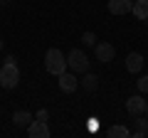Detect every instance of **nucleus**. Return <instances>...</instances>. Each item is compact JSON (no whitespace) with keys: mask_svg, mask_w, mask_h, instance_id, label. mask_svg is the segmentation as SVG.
I'll use <instances>...</instances> for the list:
<instances>
[{"mask_svg":"<svg viewBox=\"0 0 148 138\" xmlns=\"http://www.w3.org/2000/svg\"><path fill=\"white\" fill-rule=\"evenodd\" d=\"M35 118H37V121H47V118H49V111H47V109H40Z\"/></svg>","mask_w":148,"mask_h":138,"instance_id":"f3484780","label":"nucleus"},{"mask_svg":"<svg viewBox=\"0 0 148 138\" xmlns=\"http://www.w3.org/2000/svg\"><path fill=\"white\" fill-rule=\"evenodd\" d=\"M79 84L84 86L86 91H96V89H99V77H96V74H89V72H84V79H82Z\"/></svg>","mask_w":148,"mask_h":138,"instance_id":"f8f14e48","label":"nucleus"},{"mask_svg":"<svg viewBox=\"0 0 148 138\" xmlns=\"http://www.w3.org/2000/svg\"><path fill=\"white\" fill-rule=\"evenodd\" d=\"M0 5H3V0H0Z\"/></svg>","mask_w":148,"mask_h":138,"instance_id":"aec40b11","label":"nucleus"},{"mask_svg":"<svg viewBox=\"0 0 148 138\" xmlns=\"http://www.w3.org/2000/svg\"><path fill=\"white\" fill-rule=\"evenodd\" d=\"M133 10V0H109V12L111 15H126Z\"/></svg>","mask_w":148,"mask_h":138,"instance_id":"6e6552de","label":"nucleus"},{"mask_svg":"<svg viewBox=\"0 0 148 138\" xmlns=\"http://www.w3.org/2000/svg\"><path fill=\"white\" fill-rule=\"evenodd\" d=\"M67 67L72 69L74 74H84V72H89V57L82 49H72L67 54Z\"/></svg>","mask_w":148,"mask_h":138,"instance_id":"7ed1b4c3","label":"nucleus"},{"mask_svg":"<svg viewBox=\"0 0 148 138\" xmlns=\"http://www.w3.org/2000/svg\"><path fill=\"white\" fill-rule=\"evenodd\" d=\"M3 47H5V42H3V40H0V52H3Z\"/></svg>","mask_w":148,"mask_h":138,"instance_id":"a211bd4d","label":"nucleus"},{"mask_svg":"<svg viewBox=\"0 0 148 138\" xmlns=\"http://www.w3.org/2000/svg\"><path fill=\"white\" fill-rule=\"evenodd\" d=\"M143 64H146V62H143V54L141 52H131L126 57V69L131 72V74H138V72L143 69Z\"/></svg>","mask_w":148,"mask_h":138,"instance_id":"1a4fd4ad","label":"nucleus"},{"mask_svg":"<svg viewBox=\"0 0 148 138\" xmlns=\"http://www.w3.org/2000/svg\"><path fill=\"white\" fill-rule=\"evenodd\" d=\"M136 131H133V136L136 138H143V136H148V118H136Z\"/></svg>","mask_w":148,"mask_h":138,"instance_id":"4468645a","label":"nucleus"},{"mask_svg":"<svg viewBox=\"0 0 148 138\" xmlns=\"http://www.w3.org/2000/svg\"><path fill=\"white\" fill-rule=\"evenodd\" d=\"M12 121H15V126H17V128H27L32 121H35V116H32L30 111H15Z\"/></svg>","mask_w":148,"mask_h":138,"instance_id":"9d476101","label":"nucleus"},{"mask_svg":"<svg viewBox=\"0 0 148 138\" xmlns=\"http://www.w3.org/2000/svg\"><path fill=\"white\" fill-rule=\"evenodd\" d=\"M45 69H47L49 74H54V77H59L62 72H67V57L62 54V49H57V47L47 49V54H45Z\"/></svg>","mask_w":148,"mask_h":138,"instance_id":"f257e3e1","label":"nucleus"},{"mask_svg":"<svg viewBox=\"0 0 148 138\" xmlns=\"http://www.w3.org/2000/svg\"><path fill=\"white\" fill-rule=\"evenodd\" d=\"M146 106H148V101L143 99V96H131V99L126 101V111L131 113V116H141V113H146Z\"/></svg>","mask_w":148,"mask_h":138,"instance_id":"423d86ee","label":"nucleus"},{"mask_svg":"<svg viewBox=\"0 0 148 138\" xmlns=\"http://www.w3.org/2000/svg\"><path fill=\"white\" fill-rule=\"evenodd\" d=\"M27 136L30 138H49V126L47 121H32L30 126H27Z\"/></svg>","mask_w":148,"mask_h":138,"instance_id":"0eeeda50","label":"nucleus"},{"mask_svg":"<svg viewBox=\"0 0 148 138\" xmlns=\"http://www.w3.org/2000/svg\"><path fill=\"white\" fill-rule=\"evenodd\" d=\"M57 79H59V89H62L64 94H72V91H77V86H79V79L74 77V72H62Z\"/></svg>","mask_w":148,"mask_h":138,"instance_id":"39448f33","label":"nucleus"},{"mask_svg":"<svg viewBox=\"0 0 148 138\" xmlns=\"http://www.w3.org/2000/svg\"><path fill=\"white\" fill-rule=\"evenodd\" d=\"M82 42H84L86 47H94L96 44V35L94 32H84V35H82Z\"/></svg>","mask_w":148,"mask_h":138,"instance_id":"2eb2a0df","label":"nucleus"},{"mask_svg":"<svg viewBox=\"0 0 148 138\" xmlns=\"http://www.w3.org/2000/svg\"><path fill=\"white\" fill-rule=\"evenodd\" d=\"M94 54H96V59H99V62L109 64V62H114L116 49H114V44H109V42H96V44H94Z\"/></svg>","mask_w":148,"mask_h":138,"instance_id":"20e7f679","label":"nucleus"},{"mask_svg":"<svg viewBox=\"0 0 148 138\" xmlns=\"http://www.w3.org/2000/svg\"><path fill=\"white\" fill-rule=\"evenodd\" d=\"M20 84V69L15 62H5L0 67V86L3 89H15Z\"/></svg>","mask_w":148,"mask_h":138,"instance_id":"f03ea898","label":"nucleus"},{"mask_svg":"<svg viewBox=\"0 0 148 138\" xmlns=\"http://www.w3.org/2000/svg\"><path fill=\"white\" fill-rule=\"evenodd\" d=\"M136 86H138V91H141V94H148V74L141 77V79L136 81Z\"/></svg>","mask_w":148,"mask_h":138,"instance_id":"dca6fc26","label":"nucleus"},{"mask_svg":"<svg viewBox=\"0 0 148 138\" xmlns=\"http://www.w3.org/2000/svg\"><path fill=\"white\" fill-rule=\"evenodd\" d=\"M133 15L138 20H148V0H133Z\"/></svg>","mask_w":148,"mask_h":138,"instance_id":"9b49d317","label":"nucleus"},{"mask_svg":"<svg viewBox=\"0 0 148 138\" xmlns=\"http://www.w3.org/2000/svg\"><path fill=\"white\" fill-rule=\"evenodd\" d=\"M106 136L109 138H128L131 131H128L126 126H111V128H106Z\"/></svg>","mask_w":148,"mask_h":138,"instance_id":"ddd939ff","label":"nucleus"},{"mask_svg":"<svg viewBox=\"0 0 148 138\" xmlns=\"http://www.w3.org/2000/svg\"><path fill=\"white\" fill-rule=\"evenodd\" d=\"M146 113H148V106H146Z\"/></svg>","mask_w":148,"mask_h":138,"instance_id":"6ab92c4d","label":"nucleus"}]
</instances>
